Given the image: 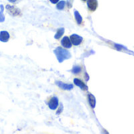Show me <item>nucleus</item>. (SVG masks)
Returning a JSON list of instances; mask_svg holds the SVG:
<instances>
[{"label":"nucleus","instance_id":"obj_1","mask_svg":"<svg viewBox=\"0 0 134 134\" xmlns=\"http://www.w3.org/2000/svg\"><path fill=\"white\" fill-rule=\"evenodd\" d=\"M54 53L57 56V58L60 63L63 62L64 60L69 59L71 57V53L62 47H57L55 50Z\"/></svg>","mask_w":134,"mask_h":134},{"label":"nucleus","instance_id":"obj_2","mask_svg":"<svg viewBox=\"0 0 134 134\" xmlns=\"http://www.w3.org/2000/svg\"><path fill=\"white\" fill-rule=\"evenodd\" d=\"M5 8H6V10H7L8 13H9V15L13 16H20V15H21L20 10L17 7H16V6H14V5H6Z\"/></svg>","mask_w":134,"mask_h":134},{"label":"nucleus","instance_id":"obj_3","mask_svg":"<svg viewBox=\"0 0 134 134\" xmlns=\"http://www.w3.org/2000/svg\"><path fill=\"white\" fill-rule=\"evenodd\" d=\"M70 39H71V43L74 46H79L82 42V38L81 36L78 35H75V34L71 35V37H70Z\"/></svg>","mask_w":134,"mask_h":134},{"label":"nucleus","instance_id":"obj_4","mask_svg":"<svg viewBox=\"0 0 134 134\" xmlns=\"http://www.w3.org/2000/svg\"><path fill=\"white\" fill-rule=\"evenodd\" d=\"M48 105L49 107V108H51L52 110H55L57 108L58 106V99L56 97H53L50 99L49 102L48 103Z\"/></svg>","mask_w":134,"mask_h":134},{"label":"nucleus","instance_id":"obj_5","mask_svg":"<svg viewBox=\"0 0 134 134\" xmlns=\"http://www.w3.org/2000/svg\"><path fill=\"white\" fill-rule=\"evenodd\" d=\"M97 0H87V6L90 11H94L97 8Z\"/></svg>","mask_w":134,"mask_h":134},{"label":"nucleus","instance_id":"obj_6","mask_svg":"<svg viewBox=\"0 0 134 134\" xmlns=\"http://www.w3.org/2000/svg\"><path fill=\"white\" fill-rule=\"evenodd\" d=\"M61 45H62L63 47H64V48H67V49L71 48V46H72V43H71V42L70 38H68V37H67V36L64 37L63 39L61 40Z\"/></svg>","mask_w":134,"mask_h":134},{"label":"nucleus","instance_id":"obj_7","mask_svg":"<svg viewBox=\"0 0 134 134\" xmlns=\"http://www.w3.org/2000/svg\"><path fill=\"white\" fill-rule=\"evenodd\" d=\"M56 84L62 90H72L73 89V85L71 84H66V83H63L61 82H56Z\"/></svg>","mask_w":134,"mask_h":134},{"label":"nucleus","instance_id":"obj_8","mask_svg":"<svg viewBox=\"0 0 134 134\" xmlns=\"http://www.w3.org/2000/svg\"><path fill=\"white\" fill-rule=\"evenodd\" d=\"M74 83L77 86H79V87H80L82 90H88V86L82 81V80H80V79H74Z\"/></svg>","mask_w":134,"mask_h":134},{"label":"nucleus","instance_id":"obj_9","mask_svg":"<svg viewBox=\"0 0 134 134\" xmlns=\"http://www.w3.org/2000/svg\"><path fill=\"white\" fill-rule=\"evenodd\" d=\"M9 39V34L6 31H2L0 32V41L5 42Z\"/></svg>","mask_w":134,"mask_h":134},{"label":"nucleus","instance_id":"obj_10","mask_svg":"<svg viewBox=\"0 0 134 134\" xmlns=\"http://www.w3.org/2000/svg\"><path fill=\"white\" fill-rule=\"evenodd\" d=\"M88 100H89V103H90L91 108H94L95 106H96V98H95V97L93 94L90 93L88 95Z\"/></svg>","mask_w":134,"mask_h":134},{"label":"nucleus","instance_id":"obj_11","mask_svg":"<svg viewBox=\"0 0 134 134\" xmlns=\"http://www.w3.org/2000/svg\"><path fill=\"white\" fill-rule=\"evenodd\" d=\"M74 13H75V20H76L77 24H81L82 22V16L80 15V13L77 10H75Z\"/></svg>","mask_w":134,"mask_h":134},{"label":"nucleus","instance_id":"obj_12","mask_svg":"<svg viewBox=\"0 0 134 134\" xmlns=\"http://www.w3.org/2000/svg\"><path fill=\"white\" fill-rule=\"evenodd\" d=\"M64 27H60V28H59L57 30V31L54 38L56 39H59V38H60L62 37V35H64Z\"/></svg>","mask_w":134,"mask_h":134},{"label":"nucleus","instance_id":"obj_13","mask_svg":"<svg viewBox=\"0 0 134 134\" xmlns=\"http://www.w3.org/2000/svg\"><path fill=\"white\" fill-rule=\"evenodd\" d=\"M65 5H66L65 1H60V2H57V9H59V10H62V9H64V8Z\"/></svg>","mask_w":134,"mask_h":134},{"label":"nucleus","instance_id":"obj_14","mask_svg":"<svg viewBox=\"0 0 134 134\" xmlns=\"http://www.w3.org/2000/svg\"><path fill=\"white\" fill-rule=\"evenodd\" d=\"M3 10H4L3 5H0V22H3L5 20V16L3 14Z\"/></svg>","mask_w":134,"mask_h":134},{"label":"nucleus","instance_id":"obj_15","mask_svg":"<svg viewBox=\"0 0 134 134\" xmlns=\"http://www.w3.org/2000/svg\"><path fill=\"white\" fill-rule=\"evenodd\" d=\"M81 70H82L81 67L76 65V66H74V68H72V72H73L74 74H79V73L81 71Z\"/></svg>","mask_w":134,"mask_h":134},{"label":"nucleus","instance_id":"obj_16","mask_svg":"<svg viewBox=\"0 0 134 134\" xmlns=\"http://www.w3.org/2000/svg\"><path fill=\"white\" fill-rule=\"evenodd\" d=\"M52 3H53V4H57L60 0H49Z\"/></svg>","mask_w":134,"mask_h":134},{"label":"nucleus","instance_id":"obj_17","mask_svg":"<svg viewBox=\"0 0 134 134\" xmlns=\"http://www.w3.org/2000/svg\"><path fill=\"white\" fill-rule=\"evenodd\" d=\"M8 1H9V2H12V3H14V2H16L17 0H8Z\"/></svg>","mask_w":134,"mask_h":134},{"label":"nucleus","instance_id":"obj_18","mask_svg":"<svg viewBox=\"0 0 134 134\" xmlns=\"http://www.w3.org/2000/svg\"><path fill=\"white\" fill-rule=\"evenodd\" d=\"M82 1H86V0H82Z\"/></svg>","mask_w":134,"mask_h":134}]
</instances>
